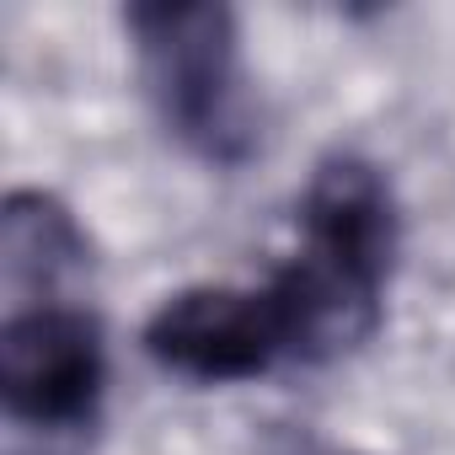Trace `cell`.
Instances as JSON below:
<instances>
[{"label":"cell","mask_w":455,"mask_h":455,"mask_svg":"<svg viewBox=\"0 0 455 455\" xmlns=\"http://www.w3.org/2000/svg\"><path fill=\"white\" fill-rule=\"evenodd\" d=\"M108 391L102 327L60 300L28 306L0 327V396L38 428H86Z\"/></svg>","instance_id":"cell-4"},{"label":"cell","mask_w":455,"mask_h":455,"mask_svg":"<svg viewBox=\"0 0 455 455\" xmlns=\"http://www.w3.org/2000/svg\"><path fill=\"white\" fill-rule=\"evenodd\" d=\"M0 268L12 290H28L44 306V295L65 290L92 268V242L54 193L12 188L0 209Z\"/></svg>","instance_id":"cell-5"},{"label":"cell","mask_w":455,"mask_h":455,"mask_svg":"<svg viewBox=\"0 0 455 455\" xmlns=\"http://www.w3.org/2000/svg\"><path fill=\"white\" fill-rule=\"evenodd\" d=\"M145 354L182 380L236 386L268 375L290 354V327L268 284H193L166 295L145 322Z\"/></svg>","instance_id":"cell-3"},{"label":"cell","mask_w":455,"mask_h":455,"mask_svg":"<svg viewBox=\"0 0 455 455\" xmlns=\"http://www.w3.org/2000/svg\"><path fill=\"white\" fill-rule=\"evenodd\" d=\"M140 81L166 134L209 166H242L258 150L242 33L225 6H129Z\"/></svg>","instance_id":"cell-2"},{"label":"cell","mask_w":455,"mask_h":455,"mask_svg":"<svg viewBox=\"0 0 455 455\" xmlns=\"http://www.w3.org/2000/svg\"><path fill=\"white\" fill-rule=\"evenodd\" d=\"M402 252V214L380 166L332 156L300 193V252L268 279L295 359H332L380 327Z\"/></svg>","instance_id":"cell-1"},{"label":"cell","mask_w":455,"mask_h":455,"mask_svg":"<svg viewBox=\"0 0 455 455\" xmlns=\"http://www.w3.org/2000/svg\"><path fill=\"white\" fill-rule=\"evenodd\" d=\"M263 455H348V450H338V444H327L316 434H274Z\"/></svg>","instance_id":"cell-6"}]
</instances>
